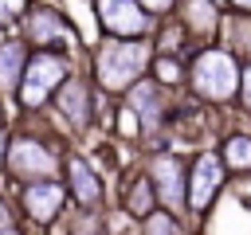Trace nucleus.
<instances>
[{
    "instance_id": "nucleus-1",
    "label": "nucleus",
    "mask_w": 251,
    "mask_h": 235,
    "mask_svg": "<svg viewBox=\"0 0 251 235\" xmlns=\"http://www.w3.org/2000/svg\"><path fill=\"white\" fill-rule=\"evenodd\" d=\"M67 145L63 137L43 121V118H20L8 141V161H4V176L8 188L12 184H27V180H55L63 176V161H67Z\"/></svg>"
},
{
    "instance_id": "nucleus-2",
    "label": "nucleus",
    "mask_w": 251,
    "mask_h": 235,
    "mask_svg": "<svg viewBox=\"0 0 251 235\" xmlns=\"http://www.w3.org/2000/svg\"><path fill=\"white\" fill-rule=\"evenodd\" d=\"M153 55H157L153 35L149 39H114V35H102L86 51V74L94 78L98 94L122 98L133 82H141L149 74Z\"/></svg>"
},
{
    "instance_id": "nucleus-3",
    "label": "nucleus",
    "mask_w": 251,
    "mask_h": 235,
    "mask_svg": "<svg viewBox=\"0 0 251 235\" xmlns=\"http://www.w3.org/2000/svg\"><path fill=\"white\" fill-rule=\"evenodd\" d=\"M239 82H243V59L224 47V43H204L188 55V98L200 106L227 110L239 102Z\"/></svg>"
},
{
    "instance_id": "nucleus-4",
    "label": "nucleus",
    "mask_w": 251,
    "mask_h": 235,
    "mask_svg": "<svg viewBox=\"0 0 251 235\" xmlns=\"http://www.w3.org/2000/svg\"><path fill=\"white\" fill-rule=\"evenodd\" d=\"M75 74V55L63 51H31L20 90H16V114L20 118H43L51 110V98L59 94V86Z\"/></svg>"
},
{
    "instance_id": "nucleus-5",
    "label": "nucleus",
    "mask_w": 251,
    "mask_h": 235,
    "mask_svg": "<svg viewBox=\"0 0 251 235\" xmlns=\"http://www.w3.org/2000/svg\"><path fill=\"white\" fill-rule=\"evenodd\" d=\"M16 35L31 47V51H63V55H75L86 47L75 16L67 8H59L55 0H31L27 12L20 16L16 24ZM90 51V47H86Z\"/></svg>"
},
{
    "instance_id": "nucleus-6",
    "label": "nucleus",
    "mask_w": 251,
    "mask_h": 235,
    "mask_svg": "<svg viewBox=\"0 0 251 235\" xmlns=\"http://www.w3.org/2000/svg\"><path fill=\"white\" fill-rule=\"evenodd\" d=\"M51 121L59 137H86L98 125V86L86 70H75L51 98Z\"/></svg>"
},
{
    "instance_id": "nucleus-7",
    "label": "nucleus",
    "mask_w": 251,
    "mask_h": 235,
    "mask_svg": "<svg viewBox=\"0 0 251 235\" xmlns=\"http://www.w3.org/2000/svg\"><path fill=\"white\" fill-rule=\"evenodd\" d=\"M12 200H16V212H20V223L27 227V235H47L51 227L63 223V215L71 208V196H67L63 176L12 184Z\"/></svg>"
},
{
    "instance_id": "nucleus-8",
    "label": "nucleus",
    "mask_w": 251,
    "mask_h": 235,
    "mask_svg": "<svg viewBox=\"0 0 251 235\" xmlns=\"http://www.w3.org/2000/svg\"><path fill=\"white\" fill-rule=\"evenodd\" d=\"M231 172L216 149H196L188 157V219H208L220 204Z\"/></svg>"
},
{
    "instance_id": "nucleus-9",
    "label": "nucleus",
    "mask_w": 251,
    "mask_h": 235,
    "mask_svg": "<svg viewBox=\"0 0 251 235\" xmlns=\"http://www.w3.org/2000/svg\"><path fill=\"white\" fill-rule=\"evenodd\" d=\"M122 106L141 121V145L153 141V137H165L169 125H173V110H176L173 94H169L161 82H153L149 74L122 94Z\"/></svg>"
},
{
    "instance_id": "nucleus-10",
    "label": "nucleus",
    "mask_w": 251,
    "mask_h": 235,
    "mask_svg": "<svg viewBox=\"0 0 251 235\" xmlns=\"http://www.w3.org/2000/svg\"><path fill=\"white\" fill-rule=\"evenodd\" d=\"M149 180H153V192H157V204L180 219H188V161L176 153V149H165V153H149L141 157Z\"/></svg>"
},
{
    "instance_id": "nucleus-11",
    "label": "nucleus",
    "mask_w": 251,
    "mask_h": 235,
    "mask_svg": "<svg viewBox=\"0 0 251 235\" xmlns=\"http://www.w3.org/2000/svg\"><path fill=\"white\" fill-rule=\"evenodd\" d=\"M63 184L71 196V208L78 212H110V196H106V176L102 168L86 157V153H67L63 161Z\"/></svg>"
},
{
    "instance_id": "nucleus-12",
    "label": "nucleus",
    "mask_w": 251,
    "mask_h": 235,
    "mask_svg": "<svg viewBox=\"0 0 251 235\" xmlns=\"http://www.w3.org/2000/svg\"><path fill=\"white\" fill-rule=\"evenodd\" d=\"M90 12L98 31L114 39H149L157 31V20L141 8V0H90Z\"/></svg>"
},
{
    "instance_id": "nucleus-13",
    "label": "nucleus",
    "mask_w": 251,
    "mask_h": 235,
    "mask_svg": "<svg viewBox=\"0 0 251 235\" xmlns=\"http://www.w3.org/2000/svg\"><path fill=\"white\" fill-rule=\"evenodd\" d=\"M224 16H227V8L220 0H176V12H173V20L180 24V31L192 47L220 43Z\"/></svg>"
},
{
    "instance_id": "nucleus-14",
    "label": "nucleus",
    "mask_w": 251,
    "mask_h": 235,
    "mask_svg": "<svg viewBox=\"0 0 251 235\" xmlns=\"http://www.w3.org/2000/svg\"><path fill=\"white\" fill-rule=\"evenodd\" d=\"M161 204H157V192H153V180L145 172V164H129L126 176H122V188H118V212L129 215L133 223H141L145 215H153Z\"/></svg>"
},
{
    "instance_id": "nucleus-15",
    "label": "nucleus",
    "mask_w": 251,
    "mask_h": 235,
    "mask_svg": "<svg viewBox=\"0 0 251 235\" xmlns=\"http://www.w3.org/2000/svg\"><path fill=\"white\" fill-rule=\"evenodd\" d=\"M27 59H31V47H27L20 35H8V39L0 43V94H4V98H16Z\"/></svg>"
},
{
    "instance_id": "nucleus-16",
    "label": "nucleus",
    "mask_w": 251,
    "mask_h": 235,
    "mask_svg": "<svg viewBox=\"0 0 251 235\" xmlns=\"http://www.w3.org/2000/svg\"><path fill=\"white\" fill-rule=\"evenodd\" d=\"M216 153L224 157V164H227L231 176L251 172V129H243V125H227V129L220 133Z\"/></svg>"
},
{
    "instance_id": "nucleus-17",
    "label": "nucleus",
    "mask_w": 251,
    "mask_h": 235,
    "mask_svg": "<svg viewBox=\"0 0 251 235\" xmlns=\"http://www.w3.org/2000/svg\"><path fill=\"white\" fill-rule=\"evenodd\" d=\"M149 78L161 82L169 94H180V90L188 86V55L157 51V55H153V67H149Z\"/></svg>"
},
{
    "instance_id": "nucleus-18",
    "label": "nucleus",
    "mask_w": 251,
    "mask_h": 235,
    "mask_svg": "<svg viewBox=\"0 0 251 235\" xmlns=\"http://www.w3.org/2000/svg\"><path fill=\"white\" fill-rule=\"evenodd\" d=\"M220 43L231 47L243 63L251 59V16H224V31H220Z\"/></svg>"
},
{
    "instance_id": "nucleus-19",
    "label": "nucleus",
    "mask_w": 251,
    "mask_h": 235,
    "mask_svg": "<svg viewBox=\"0 0 251 235\" xmlns=\"http://www.w3.org/2000/svg\"><path fill=\"white\" fill-rule=\"evenodd\" d=\"M133 235H192V231H188V219H180V215L157 208L153 215H145V219L137 223Z\"/></svg>"
},
{
    "instance_id": "nucleus-20",
    "label": "nucleus",
    "mask_w": 251,
    "mask_h": 235,
    "mask_svg": "<svg viewBox=\"0 0 251 235\" xmlns=\"http://www.w3.org/2000/svg\"><path fill=\"white\" fill-rule=\"evenodd\" d=\"M8 227H20V212H16L12 192H0V231H8Z\"/></svg>"
},
{
    "instance_id": "nucleus-21",
    "label": "nucleus",
    "mask_w": 251,
    "mask_h": 235,
    "mask_svg": "<svg viewBox=\"0 0 251 235\" xmlns=\"http://www.w3.org/2000/svg\"><path fill=\"white\" fill-rule=\"evenodd\" d=\"M235 110H239L243 118H251V59L243 63V82H239V102H235Z\"/></svg>"
},
{
    "instance_id": "nucleus-22",
    "label": "nucleus",
    "mask_w": 251,
    "mask_h": 235,
    "mask_svg": "<svg viewBox=\"0 0 251 235\" xmlns=\"http://www.w3.org/2000/svg\"><path fill=\"white\" fill-rule=\"evenodd\" d=\"M141 8H145L157 24H161V20H169V16L176 12V0H141Z\"/></svg>"
},
{
    "instance_id": "nucleus-23",
    "label": "nucleus",
    "mask_w": 251,
    "mask_h": 235,
    "mask_svg": "<svg viewBox=\"0 0 251 235\" xmlns=\"http://www.w3.org/2000/svg\"><path fill=\"white\" fill-rule=\"evenodd\" d=\"M224 8L231 16H251V0H224Z\"/></svg>"
},
{
    "instance_id": "nucleus-24",
    "label": "nucleus",
    "mask_w": 251,
    "mask_h": 235,
    "mask_svg": "<svg viewBox=\"0 0 251 235\" xmlns=\"http://www.w3.org/2000/svg\"><path fill=\"white\" fill-rule=\"evenodd\" d=\"M8 141H12V129L0 125V172H4V161H8Z\"/></svg>"
},
{
    "instance_id": "nucleus-25",
    "label": "nucleus",
    "mask_w": 251,
    "mask_h": 235,
    "mask_svg": "<svg viewBox=\"0 0 251 235\" xmlns=\"http://www.w3.org/2000/svg\"><path fill=\"white\" fill-rule=\"evenodd\" d=\"M0 235H27V227L20 223V227H8V231H0Z\"/></svg>"
},
{
    "instance_id": "nucleus-26",
    "label": "nucleus",
    "mask_w": 251,
    "mask_h": 235,
    "mask_svg": "<svg viewBox=\"0 0 251 235\" xmlns=\"http://www.w3.org/2000/svg\"><path fill=\"white\" fill-rule=\"evenodd\" d=\"M0 125H8V110H4V98H0Z\"/></svg>"
}]
</instances>
